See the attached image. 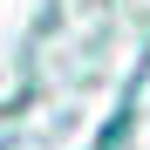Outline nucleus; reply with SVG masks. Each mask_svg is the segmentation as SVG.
Listing matches in <instances>:
<instances>
[]
</instances>
